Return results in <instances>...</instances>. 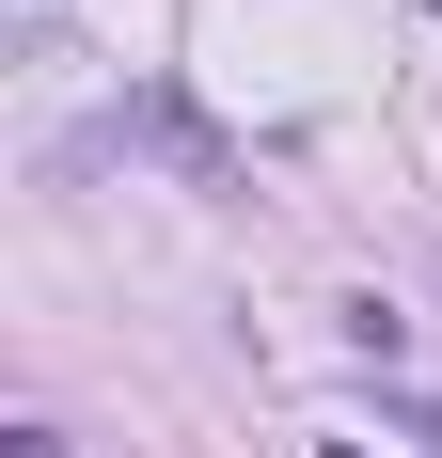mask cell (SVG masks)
I'll list each match as a JSON object with an SVG mask.
<instances>
[{
    "mask_svg": "<svg viewBox=\"0 0 442 458\" xmlns=\"http://www.w3.org/2000/svg\"><path fill=\"white\" fill-rule=\"evenodd\" d=\"M127 127H142V142H158V158H174V174H190V190H237V142H221V127H206V111H190V95H158V80H142V95H127Z\"/></svg>",
    "mask_w": 442,
    "mask_h": 458,
    "instance_id": "obj_1",
    "label": "cell"
},
{
    "mask_svg": "<svg viewBox=\"0 0 442 458\" xmlns=\"http://www.w3.org/2000/svg\"><path fill=\"white\" fill-rule=\"evenodd\" d=\"M0 458H64V427H47V411H16V427H0Z\"/></svg>",
    "mask_w": 442,
    "mask_h": 458,
    "instance_id": "obj_2",
    "label": "cell"
},
{
    "mask_svg": "<svg viewBox=\"0 0 442 458\" xmlns=\"http://www.w3.org/2000/svg\"><path fill=\"white\" fill-rule=\"evenodd\" d=\"M411 427H427V443H442V395H427V411H411Z\"/></svg>",
    "mask_w": 442,
    "mask_h": 458,
    "instance_id": "obj_3",
    "label": "cell"
},
{
    "mask_svg": "<svg viewBox=\"0 0 442 458\" xmlns=\"http://www.w3.org/2000/svg\"><path fill=\"white\" fill-rule=\"evenodd\" d=\"M316 458H363V443H316Z\"/></svg>",
    "mask_w": 442,
    "mask_h": 458,
    "instance_id": "obj_4",
    "label": "cell"
}]
</instances>
